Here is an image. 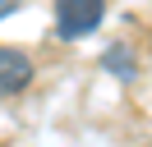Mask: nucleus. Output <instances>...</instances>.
I'll return each instance as SVG.
<instances>
[{"mask_svg":"<svg viewBox=\"0 0 152 147\" xmlns=\"http://www.w3.org/2000/svg\"><path fill=\"white\" fill-rule=\"evenodd\" d=\"M106 64H115L124 78H134V64H129V55H124V51H111V55H106Z\"/></svg>","mask_w":152,"mask_h":147,"instance_id":"7ed1b4c3","label":"nucleus"},{"mask_svg":"<svg viewBox=\"0 0 152 147\" xmlns=\"http://www.w3.org/2000/svg\"><path fill=\"white\" fill-rule=\"evenodd\" d=\"M19 5H23V0H0V18H10V14H14Z\"/></svg>","mask_w":152,"mask_h":147,"instance_id":"20e7f679","label":"nucleus"},{"mask_svg":"<svg viewBox=\"0 0 152 147\" xmlns=\"http://www.w3.org/2000/svg\"><path fill=\"white\" fill-rule=\"evenodd\" d=\"M102 18H106V0H56V32L65 41L97 32Z\"/></svg>","mask_w":152,"mask_h":147,"instance_id":"f257e3e1","label":"nucleus"},{"mask_svg":"<svg viewBox=\"0 0 152 147\" xmlns=\"http://www.w3.org/2000/svg\"><path fill=\"white\" fill-rule=\"evenodd\" d=\"M32 74H37V64H32L28 51L0 46V97H19V92L32 83Z\"/></svg>","mask_w":152,"mask_h":147,"instance_id":"f03ea898","label":"nucleus"},{"mask_svg":"<svg viewBox=\"0 0 152 147\" xmlns=\"http://www.w3.org/2000/svg\"><path fill=\"white\" fill-rule=\"evenodd\" d=\"M148 46H152V28H148Z\"/></svg>","mask_w":152,"mask_h":147,"instance_id":"39448f33","label":"nucleus"}]
</instances>
